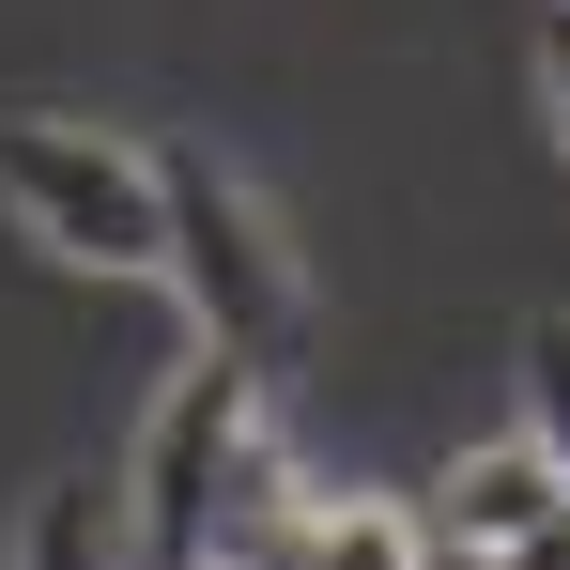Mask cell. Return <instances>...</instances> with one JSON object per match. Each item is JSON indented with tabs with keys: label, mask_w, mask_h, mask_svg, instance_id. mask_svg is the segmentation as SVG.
I'll list each match as a JSON object with an SVG mask.
<instances>
[{
	"label": "cell",
	"mask_w": 570,
	"mask_h": 570,
	"mask_svg": "<svg viewBox=\"0 0 570 570\" xmlns=\"http://www.w3.org/2000/svg\"><path fill=\"white\" fill-rule=\"evenodd\" d=\"M263 385H247V355H216L200 340V371L155 401V448H139V570H293L308 540H293V478L278 448H263V416H247Z\"/></svg>",
	"instance_id": "6da1fadb"
},
{
	"label": "cell",
	"mask_w": 570,
	"mask_h": 570,
	"mask_svg": "<svg viewBox=\"0 0 570 570\" xmlns=\"http://www.w3.org/2000/svg\"><path fill=\"white\" fill-rule=\"evenodd\" d=\"M155 186H170V278H186L200 340L247 355V385H293V355H308V278H293V247L263 232V200L232 186L216 155H155Z\"/></svg>",
	"instance_id": "7a4b0ae2"
},
{
	"label": "cell",
	"mask_w": 570,
	"mask_h": 570,
	"mask_svg": "<svg viewBox=\"0 0 570 570\" xmlns=\"http://www.w3.org/2000/svg\"><path fill=\"white\" fill-rule=\"evenodd\" d=\"M0 200H16L62 263L170 278V186H155V155H124L94 124H0Z\"/></svg>",
	"instance_id": "3957f363"
},
{
	"label": "cell",
	"mask_w": 570,
	"mask_h": 570,
	"mask_svg": "<svg viewBox=\"0 0 570 570\" xmlns=\"http://www.w3.org/2000/svg\"><path fill=\"white\" fill-rule=\"evenodd\" d=\"M570 478L540 463V448H478L463 478H448V493H432V524H448V540H478V556H493V540H509V524H540V509H556Z\"/></svg>",
	"instance_id": "277c9868"
},
{
	"label": "cell",
	"mask_w": 570,
	"mask_h": 570,
	"mask_svg": "<svg viewBox=\"0 0 570 570\" xmlns=\"http://www.w3.org/2000/svg\"><path fill=\"white\" fill-rule=\"evenodd\" d=\"M293 570H416V524H385V509H324Z\"/></svg>",
	"instance_id": "5b68a950"
},
{
	"label": "cell",
	"mask_w": 570,
	"mask_h": 570,
	"mask_svg": "<svg viewBox=\"0 0 570 570\" xmlns=\"http://www.w3.org/2000/svg\"><path fill=\"white\" fill-rule=\"evenodd\" d=\"M31 570H108V509L78 493V478H62V493L31 509Z\"/></svg>",
	"instance_id": "8992f818"
},
{
	"label": "cell",
	"mask_w": 570,
	"mask_h": 570,
	"mask_svg": "<svg viewBox=\"0 0 570 570\" xmlns=\"http://www.w3.org/2000/svg\"><path fill=\"white\" fill-rule=\"evenodd\" d=\"M524 401H540V463L570 478V324H524Z\"/></svg>",
	"instance_id": "52a82bcc"
},
{
	"label": "cell",
	"mask_w": 570,
	"mask_h": 570,
	"mask_svg": "<svg viewBox=\"0 0 570 570\" xmlns=\"http://www.w3.org/2000/svg\"><path fill=\"white\" fill-rule=\"evenodd\" d=\"M493 570H570V493L540 509V524H509V540H493Z\"/></svg>",
	"instance_id": "ba28073f"
},
{
	"label": "cell",
	"mask_w": 570,
	"mask_h": 570,
	"mask_svg": "<svg viewBox=\"0 0 570 570\" xmlns=\"http://www.w3.org/2000/svg\"><path fill=\"white\" fill-rule=\"evenodd\" d=\"M540 94H556V124H570V16L540 31Z\"/></svg>",
	"instance_id": "9c48e42d"
}]
</instances>
